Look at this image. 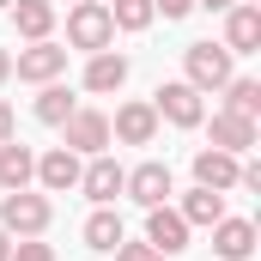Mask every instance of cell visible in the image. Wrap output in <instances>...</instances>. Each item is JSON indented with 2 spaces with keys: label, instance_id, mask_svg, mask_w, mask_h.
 <instances>
[{
  "label": "cell",
  "instance_id": "obj_24",
  "mask_svg": "<svg viewBox=\"0 0 261 261\" xmlns=\"http://www.w3.org/2000/svg\"><path fill=\"white\" fill-rule=\"evenodd\" d=\"M12 261H55V249L37 243V237H18V243H12Z\"/></svg>",
  "mask_w": 261,
  "mask_h": 261
},
{
  "label": "cell",
  "instance_id": "obj_11",
  "mask_svg": "<svg viewBox=\"0 0 261 261\" xmlns=\"http://www.w3.org/2000/svg\"><path fill=\"white\" fill-rule=\"evenodd\" d=\"M225 49H231V55H255L261 49V6H243V0H237V6L225 12Z\"/></svg>",
  "mask_w": 261,
  "mask_h": 261
},
{
  "label": "cell",
  "instance_id": "obj_7",
  "mask_svg": "<svg viewBox=\"0 0 261 261\" xmlns=\"http://www.w3.org/2000/svg\"><path fill=\"white\" fill-rule=\"evenodd\" d=\"M122 195H134L140 206H170V195H176V182H170V164H140V170H128V182H122Z\"/></svg>",
  "mask_w": 261,
  "mask_h": 261
},
{
  "label": "cell",
  "instance_id": "obj_8",
  "mask_svg": "<svg viewBox=\"0 0 261 261\" xmlns=\"http://www.w3.org/2000/svg\"><path fill=\"white\" fill-rule=\"evenodd\" d=\"M146 243H152L158 255H182V249H189L182 213H176V206H146Z\"/></svg>",
  "mask_w": 261,
  "mask_h": 261
},
{
  "label": "cell",
  "instance_id": "obj_21",
  "mask_svg": "<svg viewBox=\"0 0 261 261\" xmlns=\"http://www.w3.org/2000/svg\"><path fill=\"white\" fill-rule=\"evenodd\" d=\"M73 110H79V103H73V91L49 79V85H43V97H37V122H49V128H61V122L73 116Z\"/></svg>",
  "mask_w": 261,
  "mask_h": 261
},
{
  "label": "cell",
  "instance_id": "obj_6",
  "mask_svg": "<svg viewBox=\"0 0 261 261\" xmlns=\"http://www.w3.org/2000/svg\"><path fill=\"white\" fill-rule=\"evenodd\" d=\"M61 134H67V152H91V158H97V152L110 146V116H103V110H73L61 122Z\"/></svg>",
  "mask_w": 261,
  "mask_h": 261
},
{
  "label": "cell",
  "instance_id": "obj_3",
  "mask_svg": "<svg viewBox=\"0 0 261 261\" xmlns=\"http://www.w3.org/2000/svg\"><path fill=\"white\" fill-rule=\"evenodd\" d=\"M182 73H189L195 91H225V79H231V49H225V43H189V49H182Z\"/></svg>",
  "mask_w": 261,
  "mask_h": 261
},
{
  "label": "cell",
  "instance_id": "obj_16",
  "mask_svg": "<svg viewBox=\"0 0 261 261\" xmlns=\"http://www.w3.org/2000/svg\"><path fill=\"white\" fill-rule=\"evenodd\" d=\"M122 79H128V61L116 49H97L85 61V91H122Z\"/></svg>",
  "mask_w": 261,
  "mask_h": 261
},
{
  "label": "cell",
  "instance_id": "obj_22",
  "mask_svg": "<svg viewBox=\"0 0 261 261\" xmlns=\"http://www.w3.org/2000/svg\"><path fill=\"white\" fill-rule=\"evenodd\" d=\"M225 91H231V97H225L231 116H243V122L261 116V85H255V79H225Z\"/></svg>",
  "mask_w": 261,
  "mask_h": 261
},
{
  "label": "cell",
  "instance_id": "obj_12",
  "mask_svg": "<svg viewBox=\"0 0 261 261\" xmlns=\"http://www.w3.org/2000/svg\"><path fill=\"white\" fill-rule=\"evenodd\" d=\"M122 182H128V170H122L116 158H103V152L91 158V170H79V189L97 200V206H110V200L122 195Z\"/></svg>",
  "mask_w": 261,
  "mask_h": 261
},
{
  "label": "cell",
  "instance_id": "obj_9",
  "mask_svg": "<svg viewBox=\"0 0 261 261\" xmlns=\"http://www.w3.org/2000/svg\"><path fill=\"white\" fill-rule=\"evenodd\" d=\"M152 134H158V110L152 103H122L116 122H110V140H122V146H152Z\"/></svg>",
  "mask_w": 261,
  "mask_h": 261
},
{
  "label": "cell",
  "instance_id": "obj_4",
  "mask_svg": "<svg viewBox=\"0 0 261 261\" xmlns=\"http://www.w3.org/2000/svg\"><path fill=\"white\" fill-rule=\"evenodd\" d=\"M152 110H158V122H176V128H200V116H206V103H200V91L189 79L158 85V91H152Z\"/></svg>",
  "mask_w": 261,
  "mask_h": 261
},
{
  "label": "cell",
  "instance_id": "obj_15",
  "mask_svg": "<svg viewBox=\"0 0 261 261\" xmlns=\"http://www.w3.org/2000/svg\"><path fill=\"white\" fill-rule=\"evenodd\" d=\"M176 213H182V225H189V231H195V225H206V231H213V225H219V219H225V195H219V189H189V195H182V206H176Z\"/></svg>",
  "mask_w": 261,
  "mask_h": 261
},
{
  "label": "cell",
  "instance_id": "obj_30",
  "mask_svg": "<svg viewBox=\"0 0 261 261\" xmlns=\"http://www.w3.org/2000/svg\"><path fill=\"white\" fill-rule=\"evenodd\" d=\"M0 261H12V237L6 231H0Z\"/></svg>",
  "mask_w": 261,
  "mask_h": 261
},
{
  "label": "cell",
  "instance_id": "obj_1",
  "mask_svg": "<svg viewBox=\"0 0 261 261\" xmlns=\"http://www.w3.org/2000/svg\"><path fill=\"white\" fill-rule=\"evenodd\" d=\"M49 219H55V206H49L43 195H31V189H6V200H0V231H6V237H43Z\"/></svg>",
  "mask_w": 261,
  "mask_h": 261
},
{
  "label": "cell",
  "instance_id": "obj_25",
  "mask_svg": "<svg viewBox=\"0 0 261 261\" xmlns=\"http://www.w3.org/2000/svg\"><path fill=\"white\" fill-rule=\"evenodd\" d=\"M116 261H164V255H158L152 243H128V237H122V243H116Z\"/></svg>",
  "mask_w": 261,
  "mask_h": 261
},
{
  "label": "cell",
  "instance_id": "obj_20",
  "mask_svg": "<svg viewBox=\"0 0 261 261\" xmlns=\"http://www.w3.org/2000/svg\"><path fill=\"white\" fill-rule=\"evenodd\" d=\"M128 231H122V219L110 213V206H97L91 219H85V249H97V255H116V243H122Z\"/></svg>",
  "mask_w": 261,
  "mask_h": 261
},
{
  "label": "cell",
  "instance_id": "obj_17",
  "mask_svg": "<svg viewBox=\"0 0 261 261\" xmlns=\"http://www.w3.org/2000/svg\"><path fill=\"white\" fill-rule=\"evenodd\" d=\"M213 146H219V152H237V158H243V152L255 146V122H243V116L219 110V116H213Z\"/></svg>",
  "mask_w": 261,
  "mask_h": 261
},
{
  "label": "cell",
  "instance_id": "obj_31",
  "mask_svg": "<svg viewBox=\"0 0 261 261\" xmlns=\"http://www.w3.org/2000/svg\"><path fill=\"white\" fill-rule=\"evenodd\" d=\"M0 6H12V0H0Z\"/></svg>",
  "mask_w": 261,
  "mask_h": 261
},
{
  "label": "cell",
  "instance_id": "obj_27",
  "mask_svg": "<svg viewBox=\"0 0 261 261\" xmlns=\"http://www.w3.org/2000/svg\"><path fill=\"white\" fill-rule=\"evenodd\" d=\"M0 140H12V103L0 97Z\"/></svg>",
  "mask_w": 261,
  "mask_h": 261
},
{
  "label": "cell",
  "instance_id": "obj_29",
  "mask_svg": "<svg viewBox=\"0 0 261 261\" xmlns=\"http://www.w3.org/2000/svg\"><path fill=\"white\" fill-rule=\"evenodd\" d=\"M6 79H12V55L0 49V85H6Z\"/></svg>",
  "mask_w": 261,
  "mask_h": 261
},
{
  "label": "cell",
  "instance_id": "obj_28",
  "mask_svg": "<svg viewBox=\"0 0 261 261\" xmlns=\"http://www.w3.org/2000/svg\"><path fill=\"white\" fill-rule=\"evenodd\" d=\"M195 6H206V12H231L237 0H195Z\"/></svg>",
  "mask_w": 261,
  "mask_h": 261
},
{
  "label": "cell",
  "instance_id": "obj_13",
  "mask_svg": "<svg viewBox=\"0 0 261 261\" xmlns=\"http://www.w3.org/2000/svg\"><path fill=\"white\" fill-rule=\"evenodd\" d=\"M37 182H43L49 195H67V189H79V152H67V146L43 152V158H37Z\"/></svg>",
  "mask_w": 261,
  "mask_h": 261
},
{
  "label": "cell",
  "instance_id": "obj_10",
  "mask_svg": "<svg viewBox=\"0 0 261 261\" xmlns=\"http://www.w3.org/2000/svg\"><path fill=\"white\" fill-rule=\"evenodd\" d=\"M237 164H243L237 152L200 146V152H195V182H200V189H219V195H225V189H237Z\"/></svg>",
  "mask_w": 261,
  "mask_h": 261
},
{
  "label": "cell",
  "instance_id": "obj_18",
  "mask_svg": "<svg viewBox=\"0 0 261 261\" xmlns=\"http://www.w3.org/2000/svg\"><path fill=\"white\" fill-rule=\"evenodd\" d=\"M12 24H18V37L43 43V37L55 31V0H18V6H12Z\"/></svg>",
  "mask_w": 261,
  "mask_h": 261
},
{
  "label": "cell",
  "instance_id": "obj_5",
  "mask_svg": "<svg viewBox=\"0 0 261 261\" xmlns=\"http://www.w3.org/2000/svg\"><path fill=\"white\" fill-rule=\"evenodd\" d=\"M12 73H18V79H31V85H49V79H61V73H67V49L43 37V43H31V49H18V55H12Z\"/></svg>",
  "mask_w": 261,
  "mask_h": 261
},
{
  "label": "cell",
  "instance_id": "obj_2",
  "mask_svg": "<svg viewBox=\"0 0 261 261\" xmlns=\"http://www.w3.org/2000/svg\"><path fill=\"white\" fill-rule=\"evenodd\" d=\"M110 37H116L110 6H103V0H73V12H67V43L85 49V55H97V49H110Z\"/></svg>",
  "mask_w": 261,
  "mask_h": 261
},
{
  "label": "cell",
  "instance_id": "obj_19",
  "mask_svg": "<svg viewBox=\"0 0 261 261\" xmlns=\"http://www.w3.org/2000/svg\"><path fill=\"white\" fill-rule=\"evenodd\" d=\"M37 176V158H31V146H18V140H0V189H24Z\"/></svg>",
  "mask_w": 261,
  "mask_h": 261
},
{
  "label": "cell",
  "instance_id": "obj_14",
  "mask_svg": "<svg viewBox=\"0 0 261 261\" xmlns=\"http://www.w3.org/2000/svg\"><path fill=\"white\" fill-rule=\"evenodd\" d=\"M213 249H219V261H249L255 255V225L249 219H219L213 225Z\"/></svg>",
  "mask_w": 261,
  "mask_h": 261
},
{
  "label": "cell",
  "instance_id": "obj_26",
  "mask_svg": "<svg viewBox=\"0 0 261 261\" xmlns=\"http://www.w3.org/2000/svg\"><path fill=\"white\" fill-rule=\"evenodd\" d=\"M152 12H164V18H189L195 0H152Z\"/></svg>",
  "mask_w": 261,
  "mask_h": 261
},
{
  "label": "cell",
  "instance_id": "obj_23",
  "mask_svg": "<svg viewBox=\"0 0 261 261\" xmlns=\"http://www.w3.org/2000/svg\"><path fill=\"white\" fill-rule=\"evenodd\" d=\"M103 6H110V24H116V31H146V24L158 18L152 0H103Z\"/></svg>",
  "mask_w": 261,
  "mask_h": 261
}]
</instances>
